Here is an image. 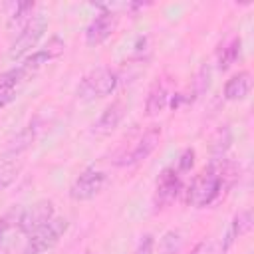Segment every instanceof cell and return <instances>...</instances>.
I'll return each instance as SVG.
<instances>
[{
    "label": "cell",
    "mask_w": 254,
    "mask_h": 254,
    "mask_svg": "<svg viewBox=\"0 0 254 254\" xmlns=\"http://www.w3.org/2000/svg\"><path fill=\"white\" fill-rule=\"evenodd\" d=\"M238 179V167L228 159H212L189 185L185 200L194 208H206L216 202Z\"/></svg>",
    "instance_id": "obj_1"
},
{
    "label": "cell",
    "mask_w": 254,
    "mask_h": 254,
    "mask_svg": "<svg viewBox=\"0 0 254 254\" xmlns=\"http://www.w3.org/2000/svg\"><path fill=\"white\" fill-rule=\"evenodd\" d=\"M117 83H119L117 73L107 65H99V67H93L91 71H87L81 77V81L75 89V95L81 101L101 99V97L111 95L117 89Z\"/></svg>",
    "instance_id": "obj_2"
},
{
    "label": "cell",
    "mask_w": 254,
    "mask_h": 254,
    "mask_svg": "<svg viewBox=\"0 0 254 254\" xmlns=\"http://www.w3.org/2000/svg\"><path fill=\"white\" fill-rule=\"evenodd\" d=\"M65 230H67V220L54 216L50 222H46L44 226H40L32 234H28L22 254H44V252L52 250L60 242V238L65 234Z\"/></svg>",
    "instance_id": "obj_3"
},
{
    "label": "cell",
    "mask_w": 254,
    "mask_h": 254,
    "mask_svg": "<svg viewBox=\"0 0 254 254\" xmlns=\"http://www.w3.org/2000/svg\"><path fill=\"white\" fill-rule=\"evenodd\" d=\"M46 28H48V18H46V14H44V12L34 14L32 20H30V22L18 32V36L14 38V42H12V46H10V52H8L10 60H20L24 54H28V52L40 42V38L44 36Z\"/></svg>",
    "instance_id": "obj_4"
},
{
    "label": "cell",
    "mask_w": 254,
    "mask_h": 254,
    "mask_svg": "<svg viewBox=\"0 0 254 254\" xmlns=\"http://www.w3.org/2000/svg\"><path fill=\"white\" fill-rule=\"evenodd\" d=\"M105 183H107V175L103 171H99L95 167H87L71 183V187H69V198L75 200V202L91 200V198H95L103 190Z\"/></svg>",
    "instance_id": "obj_5"
},
{
    "label": "cell",
    "mask_w": 254,
    "mask_h": 254,
    "mask_svg": "<svg viewBox=\"0 0 254 254\" xmlns=\"http://www.w3.org/2000/svg\"><path fill=\"white\" fill-rule=\"evenodd\" d=\"M181 190H183L181 173L175 167H165L157 179V185H155V196H153L155 210L167 208L181 194Z\"/></svg>",
    "instance_id": "obj_6"
},
{
    "label": "cell",
    "mask_w": 254,
    "mask_h": 254,
    "mask_svg": "<svg viewBox=\"0 0 254 254\" xmlns=\"http://www.w3.org/2000/svg\"><path fill=\"white\" fill-rule=\"evenodd\" d=\"M52 218H54V202L50 198H40L20 212L16 224H18V230L28 236L40 226H44L46 222H50Z\"/></svg>",
    "instance_id": "obj_7"
},
{
    "label": "cell",
    "mask_w": 254,
    "mask_h": 254,
    "mask_svg": "<svg viewBox=\"0 0 254 254\" xmlns=\"http://www.w3.org/2000/svg\"><path fill=\"white\" fill-rule=\"evenodd\" d=\"M117 22H119V16L111 8L101 6V12L95 14V18L85 28V44L91 46V48L93 46H101L115 32Z\"/></svg>",
    "instance_id": "obj_8"
},
{
    "label": "cell",
    "mask_w": 254,
    "mask_h": 254,
    "mask_svg": "<svg viewBox=\"0 0 254 254\" xmlns=\"http://www.w3.org/2000/svg\"><path fill=\"white\" fill-rule=\"evenodd\" d=\"M159 141H161V125H149L143 131V135L137 139V143L133 145V149L127 155H123L121 161H117V165H121V167H133V165L145 161L157 149Z\"/></svg>",
    "instance_id": "obj_9"
},
{
    "label": "cell",
    "mask_w": 254,
    "mask_h": 254,
    "mask_svg": "<svg viewBox=\"0 0 254 254\" xmlns=\"http://www.w3.org/2000/svg\"><path fill=\"white\" fill-rule=\"evenodd\" d=\"M38 133H40V119H34L30 121L22 131H18L4 147L2 151V159L4 163H12L14 159H18L22 153H26L38 139Z\"/></svg>",
    "instance_id": "obj_10"
},
{
    "label": "cell",
    "mask_w": 254,
    "mask_h": 254,
    "mask_svg": "<svg viewBox=\"0 0 254 254\" xmlns=\"http://www.w3.org/2000/svg\"><path fill=\"white\" fill-rule=\"evenodd\" d=\"M64 48H65V44H64V40L60 38V36H52L50 40H48V44L46 46H42L40 50H36V52H32L20 65L30 73V75H34L38 69H42L46 64H50L52 60H56V58H60L62 54H64Z\"/></svg>",
    "instance_id": "obj_11"
},
{
    "label": "cell",
    "mask_w": 254,
    "mask_h": 254,
    "mask_svg": "<svg viewBox=\"0 0 254 254\" xmlns=\"http://www.w3.org/2000/svg\"><path fill=\"white\" fill-rule=\"evenodd\" d=\"M123 115H125V103L121 99L111 101L101 111V115L97 117V121L93 123V133H97V135H109L111 131L117 129V125L121 123Z\"/></svg>",
    "instance_id": "obj_12"
},
{
    "label": "cell",
    "mask_w": 254,
    "mask_h": 254,
    "mask_svg": "<svg viewBox=\"0 0 254 254\" xmlns=\"http://www.w3.org/2000/svg\"><path fill=\"white\" fill-rule=\"evenodd\" d=\"M169 103V89L163 79H155L149 87L147 99H145V115L147 117H157Z\"/></svg>",
    "instance_id": "obj_13"
},
{
    "label": "cell",
    "mask_w": 254,
    "mask_h": 254,
    "mask_svg": "<svg viewBox=\"0 0 254 254\" xmlns=\"http://www.w3.org/2000/svg\"><path fill=\"white\" fill-rule=\"evenodd\" d=\"M252 87V77L248 71H238L234 73L226 83H224V99L228 101H240L250 93Z\"/></svg>",
    "instance_id": "obj_14"
},
{
    "label": "cell",
    "mask_w": 254,
    "mask_h": 254,
    "mask_svg": "<svg viewBox=\"0 0 254 254\" xmlns=\"http://www.w3.org/2000/svg\"><path fill=\"white\" fill-rule=\"evenodd\" d=\"M252 230V212L246 208V210H240V212H236L234 214V218H232V222H230V228H228V232H226V240H224V244H222V252H226L228 250V246L234 242V238H240V236H244L246 232H250Z\"/></svg>",
    "instance_id": "obj_15"
},
{
    "label": "cell",
    "mask_w": 254,
    "mask_h": 254,
    "mask_svg": "<svg viewBox=\"0 0 254 254\" xmlns=\"http://www.w3.org/2000/svg\"><path fill=\"white\" fill-rule=\"evenodd\" d=\"M36 4L34 2H18L14 6V12L8 18V30H22L30 20H32V12H34Z\"/></svg>",
    "instance_id": "obj_16"
},
{
    "label": "cell",
    "mask_w": 254,
    "mask_h": 254,
    "mask_svg": "<svg viewBox=\"0 0 254 254\" xmlns=\"http://www.w3.org/2000/svg\"><path fill=\"white\" fill-rule=\"evenodd\" d=\"M240 50H242V40L236 36V38H232V40L218 52V69L226 71V69L240 58Z\"/></svg>",
    "instance_id": "obj_17"
},
{
    "label": "cell",
    "mask_w": 254,
    "mask_h": 254,
    "mask_svg": "<svg viewBox=\"0 0 254 254\" xmlns=\"http://www.w3.org/2000/svg\"><path fill=\"white\" fill-rule=\"evenodd\" d=\"M183 248V234L179 230H169L161 236L159 252L161 254H179Z\"/></svg>",
    "instance_id": "obj_18"
},
{
    "label": "cell",
    "mask_w": 254,
    "mask_h": 254,
    "mask_svg": "<svg viewBox=\"0 0 254 254\" xmlns=\"http://www.w3.org/2000/svg\"><path fill=\"white\" fill-rule=\"evenodd\" d=\"M210 77H212V71H210V65L208 64H202L198 69H196V75L192 79V91H194V97H200L208 91L210 87Z\"/></svg>",
    "instance_id": "obj_19"
},
{
    "label": "cell",
    "mask_w": 254,
    "mask_h": 254,
    "mask_svg": "<svg viewBox=\"0 0 254 254\" xmlns=\"http://www.w3.org/2000/svg\"><path fill=\"white\" fill-rule=\"evenodd\" d=\"M18 173H20V165L16 163H4L0 167V192L6 190L18 179Z\"/></svg>",
    "instance_id": "obj_20"
},
{
    "label": "cell",
    "mask_w": 254,
    "mask_h": 254,
    "mask_svg": "<svg viewBox=\"0 0 254 254\" xmlns=\"http://www.w3.org/2000/svg\"><path fill=\"white\" fill-rule=\"evenodd\" d=\"M153 252H155V236H153L151 232H145V234L139 238V242H137L133 254H153Z\"/></svg>",
    "instance_id": "obj_21"
},
{
    "label": "cell",
    "mask_w": 254,
    "mask_h": 254,
    "mask_svg": "<svg viewBox=\"0 0 254 254\" xmlns=\"http://www.w3.org/2000/svg\"><path fill=\"white\" fill-rule=\"evenodd\" d=\"M194 165V149H185L183 153H181V157H179V173H187V171H190V167Z\"/></svg>",
    "instance_id": "obj_22"
},
{
    "label": "cell",
    "mask_w": 254,
    "mask_h": 254,
    "mask_svg": "<svg viewBox=\"0 0 254 254\" xmlns=\"http://www.w3.org/2000/svg\"><path fill=\"white\" fill-rule=\"evenodd\" d=\"M16 99V93H8V91H0V109L6 107L10 101Z\"/></svg>",
    "instance_id": "obj_23"
},
{
    "label": "cell",
    "mask_w": 254,
    "mask_h": 254,
    "mask_svg": "<svg viewBox=\"0 0 254 254\" xmlns=\"http://www.w3.org/2000/svg\"><path fill=\"white\" fill-rule=\"evenodd\" d=\"M8 220L6 218H0V246H2V242H4V238H6V232H8Z\"/></svg>",
    "instance_id": "obj_24"
},
{
    "label": "cell",
    "mask_w": 254,
    "mask_h": 254,
    "mask_svg": "<svg viewBox=\"0 0 254 254\" xmlns=\"http://www.w3.org/2000/svg\"><path fill=\"white\" fill-rule=\"evenodd\" d=\"M0 254H10V252H8L6 248H2V246H0Z\"/></svg>",
    "instance_id": "obj_25"
},
{
    "label": "cell",
    "mask_w": 254,
    "mask_h": 254,
    "mask_svg": "<svg viewBox=\"0 0 254 254\" xmlns=\"http://www.w3.org/2000/svg\"><path fill=\"white\" fill-rule=\"evenodd\" d=\"M83 254H93V252H91V250H85V252H83Z\"/></svg>",
    "instance_id": "obj_26"
},
{
    "label": "cell",
    "mask_w": 254,
    "mask_h": 254,
    "mask_svg": "<svg viewBox=\"0 0 254 254\" xmlns=\"http://www.w3.org/2000/svg\"><path fill=\"white\" fill-rule=\"evenodd\" d=\"M248 254H252V252H248Z\"/></svg>",
    "instance_id": "obj_27"
}]
</instances>
